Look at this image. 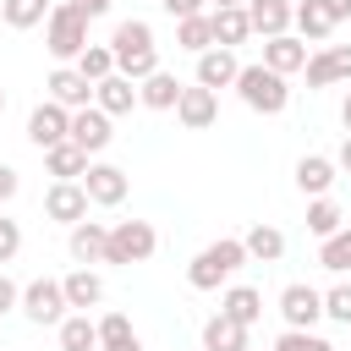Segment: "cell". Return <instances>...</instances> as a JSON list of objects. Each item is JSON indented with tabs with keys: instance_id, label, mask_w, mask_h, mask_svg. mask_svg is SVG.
<instances>
[{
	"instance_id": "6da1fadb",
	"label": "cell",
	"mask_w": 351,
	"mask_h": 351,
	"mask_svg": "<svg viewBox=\"0 0 351 351\" xmlns=\"http://www.w3.org/2000/svg\"><path fill=\"white\" fill-rule=\"evenodd\" d=\"M110 49H115V71H121V77H132V82H143V77H154V71H159V44H154V27H148L143 16L115 22Z\"/></svg>"
},
{
	"instance_id": "7a4b0ae2",
	"label": "cell",
	"mask_w": 351,
	"mask_h": 351,
	"mask_svg": "<svg viewBox=\"0 0 351 351\" xmlns=\"http://www.w3.org/2000/svg\"><path fill=\"white\" fill-rule=\"evenodd\" d=\"M241 263H252V258H247V241H241V236H219V241H208V247L186 263V285H192V291H219Z\"/></svg>"
},
{
	"instance_id": "3957f363",
	"label": "cell",
	"mask_w": 351,
	"mask_h": 351,
	"mask_svg": "<svg viewBox=\"0 0 351 351\" xmlns=\"http://www.w3.org/2000/svg\"><path fill=\"white\" fill-rule=\"evenodd\" d=\"M88 11L77 5V0H60L55 11H49V22H44V49L60 60V66H71L82 49H88Z\"/></svg>"
},
{
	"instance_id": "277c9868",
	"label": "cell",
	"mask_w": 351,
	"mask_h": 351,
	"mask_svg": "<svg viewBox=\"0 0 351 351\" xmlns=\"http://www.w3.org/2000/svg\"><path fill=\"white\" fill-rule=\"evenodd\" d=\"M236 93H241V104L258 110V115H280V110L291 104V82H285L280 71H269L263 60H252V66L236 71Z\"/></svg>"
},
{
	"instance_id": "5b68a950",
	"label": "cell",
	"mask_w": 351,
	"mask_h": 351,
	"mask_svg": "<svg viewBox=\"0 0 351 351\" xmlns=\"http://www.w3.org/2000/svg\"><path fill=\"white\" fill-rule=\"evenodd\" d=\"M154 247H159V230H154L148 219H115V225H110V252H104V263L132 269V263H148Z\"/></svg>"
},
{
	"instance_id": "8992f818",
	"label": "cell",
	"mask_w": 351,
	"mask_h": 351,
	"mask_svg": "<svg viewBox=\"0 0 351 351\" xmlns=\"http://www.w3.org/2000/svg\"><path fill=\"white\" fill-rule=\"evenodd\" d=\"M66 307H71V302H66V285H60V280H27V285H22V313H27V324H38V329H44V324H60Z\"/></svg>"
},
{
	"instance_id": "52a82bcc",
	"label": "cell",
	"mask_w": 351,
	"mask_h": 351,
	"mask_svg": "<svg viewBox=\"0 0 351 351\" xmlns=\"http://www.w3.org/2000/svg\"><path fill=\"white\" fill-rule=\"evenodd\" d=\"M280 318H285V329H313L324 318V291H313L307 280H291L280 291Z\"/></svg>"
},
{
	"instance_id": "ba28073f",
	"label": "cell",
	"mask_w": 351,
	"mask_h": 351,
	"mask_svg": "<svg viewBox=\"0 0 351 351\" xmlns=\"http://www.w3.org/2000/svg\"><path fill=\"white\" fill-rule=\"evenodd\" d=\"M307 88H335V82H351V44H318L307 55Z\"/></svg>"
},
{
	"instance_id": "9c48e42d",
	"label": "cell",
	"mask_w": 351,
	"mask_h": 351,
	"mask_svg": "<svg viewBox=\"0 0 351 351\" xmlns=\"http://www.w3.org/2000/svg\"><path fill=\"white\" fill-rule=\"evenodd\" d=\"M66 137H71V110L55 104V99L33 104V115H27V143H33V148H55V143H66Z\"/></svg>"
},
{
	"instance_id": "30bf717a",
	"label": "cell",
	"mask_w": 351,
	"mask_h": 351,
	"mask_svg": "<svg viewBox=\"0 0 351 351\" xmlns=\"http://www.w3.org/2000/svg\"><path fill=\"white\" fill-rule=\"evenodd\" d=\"M115 115H104L99 104H88V110H71V143L82 148V154H104L110 143H115V126H110Z\"/></svg>"
},
{
	"instance_id": "8fae6325",
	"label": "cell",
	"mask_w": 351,
	"mask_h": 351,
	"mask_svg": "<svg viewBox=\"0 0 351 351\" xmlns=\"http://www.w3.org/2000/svg\"><path fill=\"white\" fill-rule=\"evenodd\" d=\"M176 121H181L186 132H208V126L219 121V93H214V88H203V82H192V88H181V104H176Z\"/></svg>"
},
{
	"instance_id": "7c38bea8",
	"label": "cell",
	"mask_w": 351,
	"mask_h": 351,
	"mask_svg": "<svg viewBox=\"0 0 351 351\" xmlns=\"http://www.w3.org/2000/svg\"><path fill=\"white\" fill-rule=\"evenodd\" d=\"M88 186L82 181H55L49 192H44V214L55 219V225H77V219H88Z\"/></svg>"
},
{
	"instance_id": "4fadbf2b",
	"label": "cell",
	"mask_w": 351,
	"mask_h": 351,
	"mask_svg": "<svg viewBox=\"0 0 351 351\" xmlns=\"http://www.w3.org/2000/svg\"><path fill=\"white\" fill-rule=\"evenodd\" d=\"M82 186H88V197L99 203V208H115V203H126V170L121 165H104V159H93L88 165V176H82Z\"/></svg>"
},
{
	"instance_id": "5bb4252c",
	"label": "cell",
	"mask_w": 351,
	"mask_h": 351,
	"mask_svg": "<svg viewBox=\"0 0 351 351\" xmlns=\"http://www.w3.org/2000/svg\"><path fill=\"white\" fill-rule=\"evenodd\" d=\"M335 181H340V165H335L329 154H302V159H296V186H302V197H329Z\"/></svg>"
},
{
	"instance_id": "9a60e30c",
	"label": "cell",
	"mask_w": 351,
	"mask_h": 351,
	"mask_svg": "<svg viewBox=\"0 0 351 351\" xmlns=\"http://www.w3.org/2000/svg\"><path fill=\"white\" fill-rule=\"evenodd\" d=\"M44 88H49V99L66 104V110H88V104H93V82H88L77 66H55Z\"/></svg>"
},
{
	"instance_id": "2e32d148",
	"label": "cell",
	"mask_w": 351,
	"mask_h": 351,
	"mask_svg": "<svg viewBox=\"0 0 351 351\" xmlns=\"http://www.w3.org/2000/svg\"><path fill=\"white\" fill-rule=\"evenodd\" d=\"M236 71H241V60H236V49H225V44H214V49H203L197 55V82L203 88H236Z\"/></svg>"
},
{
	"instance_id": "e0dca14e",
	"label": "cell",
	"mask_w": 351,
	"mask_h": 351,
	"mask_svg": "<svg viewBox=\"0 0 351 351\" xmlns=\"http://www.w3.org/2000/svg\"><path fill=\"white\" fill-rule=\"evenodd\" d=\"M291 16H296V0H247V22H252V33H263V38L291 33Z\"/></svg>"
},
{
	"instance_id": "ac0fdd59",
	"label": "cell",
	"mask_w": 351,
	"mask_h": 351,
	"mask_svg": "<svg viewBox=\"0 0 351 351\" xmlns=\"http://www.w3.org/2000/svg\"><path fill=\"white\" fill-rule=\"evenodd\" d=\"M263 66H269V71H280V77L302 71V66H307V38H296V33L263 38Z\"/></svg>"
},
{
	"instance_id": "d6986e66",
	"label": "cell",
	"mask_w": 351,
	"mask_h": 351,
	"mask_svg": "<svg viewBox=\"0 0 351 351\" xmlns=\"http://www.w3.org/2000/svg\"><path fill=\"white\" fill-rule=\"evenodd\" d=\"M93 104H99L104 115H132V104H143V99H137V82H132V77L110 71L104 82H93Z\"/></svg>"
},
{
	"instance_id": "ffe728a7",
	"label": "cell",
	"mask_w": 351,
	"mask_h": 351,
	"mask_svg": "<svg viewBox=\"0 0 351 351\" xmlns=\"http://www.w3.org/2000/svg\"><path fill=\"white\" fill-rule=\"evenodd\" d=\"M110 252V225L104 219H77L71 225V258L77 263H104Z\"/></svg>"
},
{
	"instance_id": "44dd1931",
	"label": "cell",
	"mask_w": 351,
	"mask_h": 351,
	"mask_svg": "<svg viewBox=\"0 0 351 351\" xmlns=\"http://www.w3.org/2000/svg\"><path fill=\"white\" fill-rule=\"evenodd\" d=\"M88 165H93V154H82L71 137H66V143H55V148H44V170H49L55 181H82V176H88Z\"/></svg>"
},
{
	"instance_id": "7402d4cb",
	"label": "cell",
	"mask_w": 351,
	"mask_h": 351,
	"mask_svg": "<svg viewBox=\"0 0 351 351\" xmlns=\"http://www.w3.org/2000/svg\"><path fill=\"white\" fill-rule=\"evenodd\" d=\"M181 88H186V82H181V77H170V71L159 66L154 77H143V82H137V99H143L148 110H176V104H181Z\"/></svg>"
},
{
	"instance_id": "603a6c76",
	"label": "cell",
	"mask_w": 351,
	"mask_h": 351,
	"mask_svg": "<svg viewBox=\"0 0 351 351\" xmlns=\"http://www.w3.org/2000/svg\"><path fill=\"white\" fill-rule=\"evenodd\" d=\"M60 285H66V302H71L77 313H88V307H99V302H104V280H99L88 263H77V269H71Z\"/></svg>"
},
{
	"instance_id": "cb8c5ba5",
	"label": "cell",
	"mask_w": 351,
	"mask_h": 351,
	"mask_svg": "<svg viewBox=\"0 0 351 351\" xmlns=\"http://www.w3.org/2000/svg\"><path fill=\"white\" fill-rule=\"evenodd\" d=\"M203 351H252V346H247V324L214 313V318L203 324Z\"/></svg>"
},
{
	"instance_id": "d4e9b609",
	"label": "cell",
	"mask_w": 351,
	"mask_h": 351,
	"mask_svg": "<svg viewBox=\"0 0 351 351\" xmlns=\"http://www.w3.org/2000/svg\"><path fill=\"white\" fill-rule=\"evenodd\" d=\"M219 313H225V318H236V324H247V329H252V324H258V318H263V291H252V285H230V291H225V296H219Z\"/></svg>"
},
{
	"instance_id": "484cf974",
	"label": "cell",
	"mask_w": 351,
	"mask_h": 351,
	"mask_svg": "<svg viewBox=\"0 0 351 351\" xmlns=\"http://www.w3.org/2000/svg\"><path fill=\"white\" fill-rule=\"evenodd\" d=\"M55 335H60V351H99V324L88 313H66Z\"/></svg>"
},
{
	"instance_id": "4316f807",
	"label": "cell",
	"mask_w": 351,
	"mask_h": 351,
	"mask_svg": "<svg viewBox=\"0 0 351 351\" xmlns=\"http://www.w3.org/2000/svg\"><path fill=\"white\" fill-rule=\"evenodd\" d=\"M214 16V44H225V49H236V44H247L252 38V22H247V5H225V11H208Z\"/></svg>"
},
{
	"instance_id": "83f0119b",
	"label": "cell",
	"mask_w": 351,
	"mask_h": 351,
	"mask_svg": "<svg viewBox=\"0 0 351 351\" xmlns=\"http://www.w3.org/2000/svg\"><path fill=\"white\" fill-rule=\"evenodd\" d=\"M291 27H296V38H307V44H324V38L335 33V22H329V11H324L318 0H296Z\"/></svg>"
},
{
	"instance_id": "f1b7e54d",
	"label": "cell",
	"mask_w": 351,
	"mask_h": 351,
	"mask_svg": "<svg viewBox=\"0 0 351 351\" xmlns=\"http://www.w3.org/2000/svg\"><path fill=\"white\" fill-rule=\"evenodd\" d=\"M176 44H181L186 55H203V49H214V16H208V11H197V16H181V22H176Z\"/></svg>"
},
{
	"instance_id": "f546056e",
	"label": "cell",
	"mask_w": 351,
	"mask_h": 351,
	"mask_svg": "<svg viewBox=\"0 0 351 351\" xmlns=\"http://www.w3.org/2000/svg\"><path fill=\"white\" fill-rule=\"evenodd\" d=\"M241 241H247V258H252V263H280V258H285V236H280L274 225H263V219H258Z\"/></svg>"
},
{
	"instance_id": "4dcf8cb0",
	"label": "cell",
	"mask_w": 351,
	"mask_h": 351,
	"mask_svg": "<svg viewBox=\"0 0 351 351\" xmlns=\"http://www.w3.org/2000/svg\"><path fill=\"white\" fill-rule=\"evenodd\" d=\"M318 263H324L329 274H340V280L351 274V225H340L335 236H324V241H318Z\"/></svg>"
},
{
	"instance_id": "1f68e13d",
	"label": "cell",
	"mask_w": 351,
	"mask_h": 351,
	"mask_svg": "<svg viewBox=\"0 0 351 351\" xmlns=\"http://www.w3.org/2000/svg\"><path fill=\"white\" fill-rule=\"evenodd\" d=\"M49 0H0V16H5V27H38V22H49Z\"/></svg>"
},
{
	"instance_id": "d6a6232c",
	"label": "cell",
	"mask_w": 351,
	"mask_h": 351,
	"mask_svg": "<svg viewBox=\"0 0 351 351\" xmlns=\"http://www.w3.org/2000/svg\"><path fill=\"white\" fill-rule=\"evenodd\" d=\"M346 225V214H340V203L335 197H307V230L324 241V236H335Z\"/></svg>"
},
{
	"instance_id": "836d02e7",
	"label": "cell",
	"mask_w": 351,
	"mask_h": 351,
	"mask_svg": "<svg viewBox=\"0 0 351 351\" xmlns=\"http://www.w3.org/2000/svg\"><path fill=\"white\" fill-rule=\"evenodd\" d=\"M71 66H77V71H82L88 82H104V77L115 71V49H110V44H88V49H82V55H77Z\"/></svg>"
},
{
	"instance_id": "e575fe53",
	"label": "cell",
	"mask_w": 351,
	"mask_h": 351,
	"mask_svg": "<svg viewBox=\"0 0 351 351\" xmlns=\"http://www.w3.org/2000/svg\"><path fill=\"white\" fill-rule=\"evenodd\" d=\"M324 318L351 324V280H340V285H329V291H324Z\"/></svg>"
},
{
	"instance_id": "d590c367",
	"label": "cell",
	"mask_w": 351,
	"mask_h": 351,
	"mask_svg": "<svg viewBox=\"0 0 351 351\" xmlns=\"http://www.w3.org/2000/svg\"><path fill=\"white\" fill-rule=\"evenodd\" d=\"M274 351H335L324 335H313V329H285L280 340H274Z\"/></svg>"
},
{
	"instance_id": "8d00e7d4",
	"label": "cell",
	"mask_w": 351,
	"mask_h": 351,
	"mask_svg": "<svg viewBox=\"0 0 351 351\" xmlns=\"http://www.w3.org/2000/svg\"><path fill=\"white\" fill-rule=\"evenodd\" d=\"M126 335H137L126 313H104V318H99V351H104V346H115V340H126Z\"/></svg>"
},
{
	"instance_id": "74e56055",
	"label": "cell",
	"mask_w": 351,
	"mask_h": 351,
	"mask_svg": "<svg viewBox=\"0 0 351 351\" xmlns=\"http://www.w3.org/2000/svg\"><path fill=\"white\" fill-rule=\"evenodd\" d=\"M16 252H22V225H16V219H5V214H0V263H11V258H16Z\"/></svg>"
},
{
	"instance_id": "f35d334b",
	"label": "cell",
	"mask_w": 351,
	"mask_h": 351,
	"mask_svg": "<svg viewBox=\"0 0 351 351\" xmlns=\"http://www.w3.org/2000/svg\"><path fill=\"white\" fill-rule=\"evenodd\" d=\"M11 307H22V285H16V280H11L5 269H0V318H5Z\"/></svg>"
},
{
	"instance_id": "ab89813d",
	"label": "cell",
	"mask_w": 351,
	"mask_h": 351,
	"mask_svg": "<svg viewBox=\"0 0 351 351\" xmlns=\"http://www.w3.org/2000/svg\"><path fill=\"white\" fill-rule=\"evenodd\" d=\"M16 192H22V176H16L11 165H0V203H11Z\"/></svg>"
},
{
	"instance_id": "60d3db41",
	"label": "cell",
	"mask_w": 351,
	"mask_h": 351,
	"mask_svg": "<svg viewBox=\"0 0 351 351\" xmlns=\"http://www.w3.org/2000/svg\"><path fill=\"white\" fill-rule=\"evenodd\" d=\"M159 5H165V11H170V16L181 22V16H197V11L208 5V0H159Z\"/></svg>"
},
{
	"instance_id": "b9f144b4",
	"label": "cell",
	"mask_w": 351,
	"mask_h": 351,
	"mask_svg": "<svg viewBox=\"0 0 351 351\" xmlns=\"http://www.w3.org/2000/svg\"><path fill=\"white\" fill-rule=\"evenodd\" d=\"M329 11V22H351V0H318Z\"/></svg>"
},
{
	"instance_id": "7bdbcfd3",
	"label": "cell",
	"mask_w": 351,
	"mask_h": 351,
	"mask_svg": "<svg viewBox=\"0 0 351 351\" xmlns=\"http://www.w3.org/2000/svg\"><path fill=\"white\" fill-rule=\"evenodd\" d=\"M335 165H340V170L351 176V132H346V143H340V154H335Z\"/></svg>"
},
{
	"instance_id": "ee69618b",
	"label": "cell",
	"mask_w": 351,
	"mask_h": 351,
	"mask_svg": "<svg viewBox=\"0 0 351 351\" xmlns=\"http://www.w3.org/2000/svg\"><path fill=\"white\" fill-rule=\"evenodd\" d=\"M104 351H143V340H137V335H126V340H115V346H104Z\"/></svg>"
},
{
	"instance_id": "f6af8a7d",
	"label": "cell",
	"mask_w": 351,
	"mask_h": 351,
	"mask_svg": "<svg viewBox=\"0 0 351 351\" xmlns=\"http://www.w3.org/2000/svg\"><path fill=\"white\" fill-rule=\"evenodd\" d=\"M77 5H82L88 16H104V11H110V0H77Z\"/></svg>"
},
{
	"instance_id": "bcb514c9",
	"label": "cell",
	"mask_w": 351,
	"mask_h": 351,
	"mask_svg": "<svg viewBox=\"0 0 351 351\" xmlns=\"http://www.w3.org/2000/svg\"><path fill=\"white\" fill-rule=\"evenodd\" d=\"M340 126L351 132V93H346V104H340Z\"/></svg>"
},
{
	"instance_id": "7dc6e473",
	"label": "cell",
	"mask_w": 351,
	"mask_h": 351,
	"mask_svg": "<svg viewBox=\"0 0 351 351\" xmlns=\"http://www.w3.org/2000/svg\"><path fill=\"white\" fill-rule=\"evenodd\" d=\"M208 5H214V11H225V5H247V0H208Z\"/></svg>"
},
{
	"instance_id": "c3c4849f",
	"label": "cell",
	"mask_w": 351,
	"mask_h": 351,
	"mask_svg": "<svg viewBox=\"0 0 351 351\" xmlns=\"http://www.w3.org/2000/svg\"><path fill=\"white\" fill-rule=\"evenodd\" d=\"M0 115H5V88H0Z\"/></svg>"
}]
</instances>
